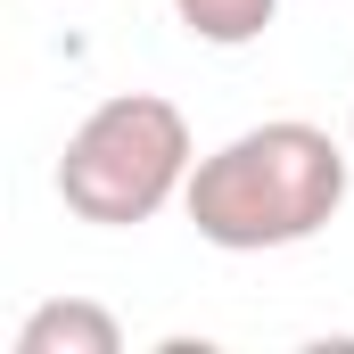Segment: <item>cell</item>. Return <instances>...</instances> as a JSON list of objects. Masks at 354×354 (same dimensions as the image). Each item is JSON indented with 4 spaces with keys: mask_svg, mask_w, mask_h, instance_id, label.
<instances>
[{
    "mask_svg": "<svg viewBox=\"0 0 354 354\" xmlns=\"http://www.w3.org/2000/svg\"><path fill=\"white\" fill-rule=\"evenodd\" d=\"M338 206H346V149L322 124H305V115L248 124L239 140L198 157V174L181 189V214L223 256L305 248L313 231H330Z\"/></svg>",
    "mask_w": 354,
    "mask_h": 354,
    "instance_id": "cell-1",
    "label": "cell"
},
{
    "mask_svg": "<svg viewBox=\"0 0 354 354\" xmlns=\"http://www.w3.org/2000/svg\"><path fill=\"white\" fill-rule=\"evenodd\" d=\"M189 174H198L189 115L157 91H115L66 132L58 198L66 214H83L99 231H132V223H157L189 189Z\"/></svg>",
    "mask_w": 354,
    "mask_h": 354,
    "instance_id": "cell-2",
    "label": "cell"
},
{
    "mask_svg": "<svg viewBox=\"0 0 354 354\" xmlns=\"http://www.w3.org/2000/svg\"><path fill=\"white\" fill-rule=\"evenodd\" d=\"M17 354H124V330L91 297H50L17 322Z\"/></svg>",
    "mask_w": 354,
    "mask_h": 354,
    "instance_id": "cell-3",
    "label": "cell"
},
{
    "mask_svg": "<svg viewBox=\"0 0 354 354\" xmlns=\"http://www.w3.org/2000/svg\"><path fill=\"white\" fill-rule=\"evenodd\" d=\"M181 33L189 41H214V50H248L264 41V25L280 17V0H174Z\"/></svg>",
    "mask_w": 354,
    "mask_h": 354,
    "instance_id": "cell-4",
    "label": "cell"
},
{
    "mask_svg": "<svg viewBox=\"0 0 354 354\" xmlns=\"http://www.w3.org/2000/svg\"><path fill=\"white\" fill-rule=\"evenodd\" d=\"M346 140H354V124H346Z\"/></svg>",
    "mask_w": 354,
    "mask_h": 354,
    "instance_id": "cell-5",
    "label": "cell"
}]
</instances>
